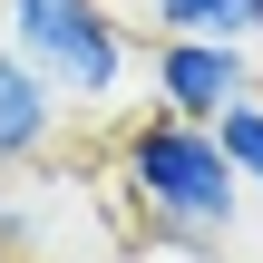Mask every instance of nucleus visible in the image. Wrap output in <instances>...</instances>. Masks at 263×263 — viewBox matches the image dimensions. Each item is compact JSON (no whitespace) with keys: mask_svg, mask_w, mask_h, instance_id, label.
<instances>
[{"mask_svg":"<svg viewBox=\"0 0 263 263\" xmlns=\"http://www.w3.org/2000/svg\"><path fill=\"white\" fill-rule=\"evenodd\" d=\"M0 263H10V254H0Z\"/></svg>","mask_w":263,"mask_h":263,"instance_id":"obj_7","label":"nucleus"},{"mask_svg":"<svg viewBox=\"0 0 263 263\" xmlns=\"http://www.w3.org/2000/svg\"><path fill=\"white\" fill-rule=\"evenodd\" d=\"M117 195H127L137 234L166 244V254H215L244 224V185H234L215 127L205 117H176V107H146L117 137Z\"/></svg>","mask_w":263,"mask_h":263,"instance_id":"obj_1","label":"nucleus"},{"mask_svg":"<svg viewBox=\"0 0 263 263\" xmlns=\"http://www.w3.org/2000/svg\"><path fill=\"white\" fill-rule=\"evenodd\" d=\"M137 68H146L156 107H176V117H215L224 98L263 88L254 49H234V39H176V29H146V39H137Z\"/></svg>","mask_w":263,"mask_h":263,"instance_id":"obj_3","label":"nucleus"},{"mask_svg":"<svg viewBox=\"0 0 263 263\" xmlns=\"http://www.w3.org/2000/svg\"><path fill=\"white\" fill-rule=\"evenodd\" d=\"M215 146H224V166H234V185H263V88H244V98H224L215 117Z\"/></svg>","mask_w":263,"mask_h":263,"instance_id":"obj_6","label":"nucleus"},{"mask_svg":"<svg viewBox=\"0 0 263 263\" xmlns=\"http://www.w3.org/2000/svg\"><path fill=\"white\" fill-rule=\"evenodd\" d=\"M59 127H68V107H59V88L0 39V166H39L49 146H59Z\"/></svg>","mask_w":263,"mask_h":263,"instance_id":"obj_4","label":"nucleus"},{"mask_svg":"<svg viewBox=\"0 0 263 263\" xmlns=\"http://www.w3.org/2000/svg\"><path fill=\"white\" fill-rule=\"evenodd\" d=\"M0 39L59 88L68 117L117 107L137 78V29L117 20V0H0Z\"/></svg>","mask_w":263,"mask_h":263,"instance_id":"obj_2","label":"nucleus"},{"mask_svg":"<svg viewBox=\"0 0 263 263\" xmlns=\"http://www.w3.org/2000/svg\"><path fill=\"white\" fill-rule=\"evenodd\" d=\"M146 29H176V39H263V0H146Z\"/></svg>","mask_w":263,"mask_h":263,"instance_id":"obj_5","label":"nucleus"}]
</instances>
